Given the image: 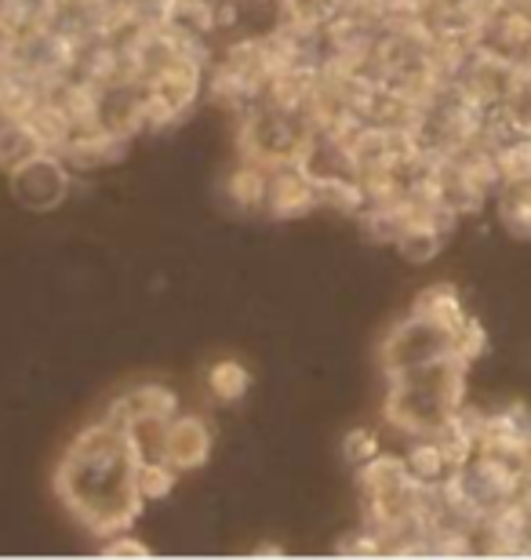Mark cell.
Masks as SVG:
<instances>
[{"label":"cell","instance_id":"obj_1","mask_svg":"<svg viewBox=\"0 0 531 560\" xmlns=\"http://www.w3.org/2000/svg\"><path fill=\"white\" fill-rule=\"evenodd\" d=\"M139 463L142 452L131 433L103 419L66 447L55 488L88 532L109 539L117 532H128L142 513V495L135 488Z\"/></svg>","mask_w":531,"mask_h":560},{"label":"cell","instance_id":"obj_2","mask_svg":"<svg viewBox=\"0 0 531 560\" xmlns=\"http://www.w3.org/2000/svg\"><path fill=\"white\" fill-rule=\"evenodd\" d=\"M8 175H11V197L30 211H51L70 197L73 167L55 150H37L26 161H19Z\"/></svg>","mask_w":531,"mask_h":560},{"label":"cell","instance_id":"obj_3","mask_svg":"<svg viewBox=\"0 0 531 560\" xmlns=\"http://www.w3.org/2000/svg\"><path fill=\"white\" fill-rule=\"evenodd\" d=\"M448 353H451V331L419 317V313L401 320L397 328L382 339V368H386V375L404 372V368H415V364H429Z\"/></svg>","mask_w":531,"mask_h":560},{"label":"cell","instance_id":"obj_4","mask_svg":"<svg viewBox=\"0 0 531 560\" xmlns=\"http://www.w3.org/2000/svg\"><path fill=\"white\" fill-rule=\"evenodd\" d=\"M215 447V433L205 416L197 411H175L168 419V433H164V455L178 474H189V469H200L211 458Z\"/></svg>","mask_w":531,"mask_h":560},{"label":"cell","instance_id":"obj_5","mask_svg":"<svg viewBox=\"0 0 531 560\" xmlns=\"http://www.w3.org/2000/svg\"><path fill=\"white\" fill-rule=\"evenodd\" d=\"M266 208L274 219H302L318 208V183L307 167L285 164L277 172H269V189H266Z\"/></svg>","mask_w":531,"mask_h":560},{"label":"cell","instance_id":"obj_6","mask_svg":"<svg viewBox=\"0 0 531 560\" xmlns=\"http://www.w3.org/2000/svg\"><path fill=\"white\" fill-rule=\"evenodd\" d=\"M412 313H419V317L440 324V328L451 331V335H455V331H459V324L466 320L462 299H459V291L451 288V284H434V288H426L423 295L415 299Z\"/></svg>","mask_w":531,"mask_h":560},{"label":"cell","instance_id":"obj_7","mask_svg":"<svg viewBox=\"0 0 531 560\" xmlns=\"http://www.w3.org/2000/svg\"><path fill=\"white\" fill-rule=\"evenodd\" d=\"M208 394L219 400V405H236V400L247 397V389H252V372L236 361V357H222V361H215L208 368Z\"/></svg>","mask_w":531,"mask_h":560},{"label":"cell","instance_id":"obj_8","mask_svg":"<svg viewBox=\"0 0 531 560\" xmlns=\"http://www.w3.org/2000/svg\"><path fill=\"white\" fill-rule=\"evenodd\" d=\"M445 237H448V233L440 226H434L426 215H415L393 244H397V252L408 262H429L440 248H445Z\"/></svg>","mask_w":531,"mask_h":560},{"label":"cell","instance_id":"obj_9","mask_svg":"<svg viewBox=\"0 0 531 560\" xmlns=\"http://www.w3.org/2000/svg\"><path fill=\"white\" fill-rule=\"evenodd\" d=\"M135 419H172L178 411V394L164 383H142L124 394Z\"/></svg>","mask_w":531,"mask_h":560},{"label":"cell","instance_id":"obj_10","mask_svg":"<svg viewBox=\"0 0 531 560\" xmlns=\"http://www.w3.org/2000/svg\"><path fill=\"white\" fill-rule=\"evenodd\" d=\"M404 463H408V469L423 485H440V480L451 474L437 436H412V447H408V455H404Z\"/></svg>","mask_w":531,"mask_h":560},{"label":"cell","instance_id":"obj_11","mask_svg":"<svg viewBox=\"0 0 531 560\" xmlns=\"http://www.w3.org/2000/svg\"><path fill=\"white\" fill-rule=\"evenodd\" d=\"M37 150H44V142L30 128V120H0V167L11 172L19 161H26Z\"/></svg>","mask_w":531,"mask_h":560},{"label":"cell","instance_id":"obj_12","mask_svg":"<svg viewBox=\"0 0 531 560\" xmlns=\"http://www.w3.org/2000/svg\"><path fill=\"white\" fill-rule=\"evenodd\" d=\"M178 485V469L161 455H142L139 469H135V488H139L142 499H168L172 488Z\"/></svg>","mask_w":531,"mask_h":560},{"label":"cell","instance_id":"obj_13","mask_svg":"<svg viewBox=\"0 0 531 560\" xmlns=\"http://www.w3.org/2000/svg\"><path fill=\"white\" fill-rule=\"evenodd\" d=\"M226 189H230V200L236 208H263L266 205V189H269V172H266V167L252 164V161H244L230 175Z\"/></svg>","mask_w":531,"mask_h":560},{"label":"cell","instance_id":"obj_14","mask_svg":"<svg viewBox=\"0 0 531 560\" xmlns=\"http://www.w3.org/2000/svg\"><path fill=\"white\" fill-rule=\"evenodd\" d=\"M499 219L513 237H531V183H506L499 197Z\"/></svg>","mask_w":531,"mask_h":560},{"label":"cell","instance_id":"obj_15","mask_svg":"<svg viewBox=\"0 0 531 560\" xmlns=\"http://www.w3.org/2000/svg\"><path fill=\"white\" fill-rule=\"evenodd\" d=\"M503 183H531V136H513L495 145Z\"/></svg>","mask_w":531,"mask_h":560},{"label":"cell","instance_id":"obj_16","mask_svg":"<svg viewBox=\"0 0 531 560\" xmlns=\"http://www.w3.org/2000/svg\"><path fill=\"white\" fill-rule=\"evenodd\" d=\"M484 350H488V331L473 317H466L459 324V331L451 335V357H459V361L470 368L473 361H481Z\"/></svg>","mask_w":531,"mask_h":560},{"label":"cell","instance_id":"obj_17","mask_svg":"<svg viewBox=\"0 0 531 560\" xmlns=\"http://www.w3.org/2000/svg\"><path fill=\"white\" fill-rule=\"evenodd\" d=\"M343 455H346L349 466H365L368 458L379 455V433L368 430V425H357V430H349L346 441H343Z\"/></svg>","mask_w":531,"mask_h":560},{"label":"cell","instance_id":"obj_18","mask_svg":"<svg viewBox=\"0 0 531 560\" xmlns=\"http://www.w3.org/2000/svg\"><path fill=\"white\" fill-rule=\"evenodd\" d=\"M153 550L142 539H131L128 532H117L103 539V557H150Z\"/></svg>","mask_w":531,"mask_h":560},{"label":"cell","instance_id":"obj_19","mask_svg":"<svg viewBox=\"0 0 531 560\" xmlns=\"http://www.w3.org/2000/svg\"><path fill=\"white\" fill-rule=\"evenodd\" d=\"M521 469H524V480L531 485V425H528V433H524V455H521ZM524 485V488H528Z\"/></svg>","mask_w":531,"mask_h":560},{"label":"cell","instance_id":"obj_20","mask_svg":"<svg viewBox=\"0 0 531 560\" xmlns=\"http://www.w3.org/2000/svg\"><path fill=\"white\" fill-rule=\"evenodd\" d=\"M258 553H280V546H255V557Z\"/></svg>","mask_w":531,"mask_h":560},{"label":"cell","instance_id":"obj_21","mask_svg":"<svg viewBox=\"0 0 531 560\" xmlns=\"http://www.w3.org/2000/svg\"><path fill=\"white\" fill-rule=\"evenodd\" d=\"M521 495H524V502H528V506H531V485H528V488L521 491Z\"/></svg>","mask_w":531,"mask_h":560}]
</instances>
